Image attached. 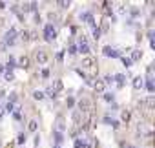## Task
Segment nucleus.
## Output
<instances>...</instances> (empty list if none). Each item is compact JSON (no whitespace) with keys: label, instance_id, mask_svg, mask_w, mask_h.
Masks as SVG:
<instances>
[{"label":"nucleus","instance_id":"nucleus-1","mask_svg":"<svg viewBox=\"0 0 155 148\" xmlns=\"http://www.w3.org/2000/svg\"><path fill=\"white\" fill-rule=\"evenodd\" d=\"M55 37H57V28L53 24H46L44 26V38L48 40V42H51Z\"/></svg>","mask_w":155,"mask_h":148},{"label":"nucleus","instance_id":"nucleus-2","mask_svg":"<svg viewBox=\"0 0 155 148\" xmlns=\"http://www.w3.org/2000/svg\"><path fill=\"white\" fill-rule=\"evenodd\" d=\"M102 55H104V57H111V59H117V57H120V53H119V50L111 48V46H104V48H102Z\"/></svg>","mask_w":155,"mask_h":148},{"label":"nucleus","instance_id":"nucleus-3","mask_svg":"<svg viewBox=\"0 0 155 148\" xmlns=\"http://www.w3.org/2000/svg\"><path fill=\"white\" fill-rule=\"evenodd\" d=\"M35 59H37V62H38V64H46L49 57H48V53H46V51H37Z\"/></svg>","mask_w":155,"mask_h":148},{"label":"nucleus","instance_id":"nucleus-4","mask_svg":"<svg viewBox=\"0 0 155 148\" xmlns=\"http://www.w3.org/2000/svg\"><path fill=\"white\" fill-rule=\"evenodd\" d=\"M113 80L117 82L119 88H122V86L126 84V75H124V73H117V75H113Z\"/></svg>","mask_w":155,"mask_h":148},{"label":"nucleus","instance_id":"nucleus-5","mask_svg":"<svg viewBox=\"0 0 155 148\" xmlns=\"http://www.w3.org/2000/svg\"><path fill=\"white\" fill-rule=\"evenodd\" d=\"M93 88H95V91H99V93H104V90H106L104 80L102 79H97L95 82H93Z\"/></svg>","mask_w":155,"mask_h":148},{"label":"nucleus","instance_id":"nucleus-6","mask_svg":"<svg viewBox=\"0 0 155 148\" xmlns=\"http://www.w3.org/2000/svg\"><path fill=\"white\" fill-rule=\"evenodd\" d=\"M55 130H57V132H64V130H66V121H64V117H62V115H58V117H57Z\"/></svg>","mask_w":155,"mask_h":148},{"label":"nucleus","instance_id":"nucleus-7","mask_svg":"<svg viewBox=\"0 0 155 148\" xmlns=\"http://www.w3.org/2000/svg\"><path fill=\"white\" fill-rule=\"evenodd\" d=\"M80 18L84 20V22H88V24H91V26H95V18H93V15L90 11H84L82 15H80Z\"/></svg>","mask_w":155,"mask_h":148},{"label":"nucleus","instance_id":"nucleus-8","mask_svg":"<svg viewBox=\"0 0 155 148\" xmlns=\"http://www.w3.org/2000/svg\"><path fill=\"white\" fill-rule=\"evenodd\" d=\"M131 84H133V88H135V90H140V88L144 86V79H142V77H133Z\"/></svg>","mask_w":155,"mask_h":148},{"label":"nucleus","instance_id":"nucleus-9","mask_svg":"<svg viewBox=\"0 0 155 148\" xmlns=\"http://www.w3.org/2000/svg\"><path fill=\"white\" fill-rule=\"evenodd\" d=\"M15 66H17V59L13 57V55H9V59H8V62H6L4 68H6V70H9V71H13V68H15Z\"/></svg>","mask_w":155,"mask_h":148},{"label":"nucleus","instance_id":"nucleus-10","mask_svg":"<svg viewBox=\"0 0 155 148\" xmlns=\"http://www.w3.org/2000/svg\"><path fill=\"white\" fill-rule=\"evenodd\" d=\"M90 50H91V48H90V44H88V42L77 46V53H82V55H88V53H90Z\"/></svg>","mask_w":155,"mask_h":148},{"label":"nucleus","instance_id":"nucleus-11","mask_svg":"<svg viewBox=\"0 0 155 148\" xmlns=\"http://www.w3.org/2000/svg\"><path fill=\"white\" fill-rule=\"evenodd\" d=\"M17 66H20V68H24V70H26V68H29V59L26 57V55H24V57H20V59L17 60Z\"/></svg>","mask_w":155,"mask_h":148},{"label":"nucleus","instance_id":"nucleus-12","mask_svg":"<svg viewBox=\"0 0 155 148\" xmlns=\"http://www.w3.org/2000/svg\"><path fill=\"white\" fill-rule=\"evenodd\" d=\"M140 59H142V51H140V50H133L130 60H131V62H137V60H140Z\"/></svg>","mask_w":155,"mask_h":148},{"label":"nucleus","instance_id":"nucleus-13","mask_svg":"<svg viewBox=\"0 0 155 148\" xmlns=\"http://www.w3.org/2000/svg\"><path fill=\"white\" fill-rule=\"evenodd\" d=\"M142 104H146V108H155V97L153 95H148L142 101Z\"/></svg>","mask_w":155,"mask_h":148},{"label":"nucleus","instance_id":"nucleus-14","mask_svg":"<svg viewBox=\"0 0 155 148\" xmlns=\"http://www.w3.org/2000/svg\"><path fill=\"white\" fill-rule=\"evenodd\" d=\"M146 88L148 91H150V95H153V91H155V84H153V77H146Z\"/></svg>","mask_w":155,"mask_h":148},{"label":"nucleus","instance_id":"nucleus-15","mask_svg":"<svg viewBox=\"0 0 155 148\" xmlns=\"http://www.w3.org/2000/svg\"><path fill=\"white\" fill-rule=\"evenodd\" d=\"M53 135H55V145H58V146H60V145H62V141H64V133L55 130V132H53Z\"/></svg>","mask_w":155,"mask_h":148},{"label":"nucleus","instance_id":"nucleus-16","mask_svg":"<svg viewBox=\"0 0 155 148\" xmlns=\"http://www.w3.org/2000/svg\"><path fill=\"white\" fill-rule=\"evenodd\" d=\"M28 130L29 132H37L38 130V121L37 119H31L29 123H28Z\"/></svg>","mask_w":155,"mask_h":148},{"label":"nucleus","instance_id":"nucleus-17","mask_svg":"<svg viewBox=\"0 0 155 148\" xmlns=\"http://www.w3.org/2000/svg\"><path fill=\"white\" fill-rule=\"evenodd\" d=\"M130 119H131V113L128 112V110L120 112V121H122V123H130Z\"/></svg>","mask_w":155,"mask_h":148},{"label":"nucleus","instance_id":"nucleus-18","mask_svg":"<svg viewBox=\"0 0 155 148\" xmlns=\"http://www.w3.org/2000/svg\"><path fill=\"white\" fill-rule=\"evenodd\" d=\"M18 37H20V40L28 42V40H31V31H18Z\"/></svg>","mask_w":155,"mask_h":148},{"label":"nucleus","instance_id":"nucleus-19","mask_svg":"<svg viewBox=\"0 0 155 148\" xmlns=\"http://www.w3.org/2000/svg\"><path fill=\"white\" fill-rule=\"evenodd\" d=\"M102 123H106V124H111L113 128H119V123H117V121H115V119H111V117H108V115L102 119Z\"/></svg>","mask_w":155,"mask_h":148},{"label":"nucleus","instance_id":"nucleus-20","mask_svg":"<svg viewBox=\"0 0 155 148\" xmlns=\"http://www.w3.org/2000/svg\"><path fill=\"white\" fill-rule=\"evenodd\" d=\"M13 119L15 121H22V113H20V106L15 104V110H13Z\"/></svg>","mask_w":155,"mask_h":148},{"label":"nucleus","instance_id":"nucleus-21","mask_svg":"<svg viewBox=\"0 0 155 148\" xmlns=\"http://www.w3.org/2000/svg\"><path fill=\"white\" fill-rule=\"evenodd\" d=\"M53 90H55V93H58V91H62V80L60 79H57L55 82H53V86H51Z\"/></svg>","mask_w":155,"mask_h":148},{"label":"nucleus","instance_id":"nucleus-22","mask_svg":"<svg viewBox=\"0 0 155 148\" xmlns=\"http://www.w3.org/2000/svg\"><path fill=\"white\" fill-rule=\"evenodd\" d=\"M93 62H95V60H93L91 57H84V59H82V66H84V68H91Z\"/></svg>","mask_w":155,"mask_h":148},{"label":"nucleus","instance_id":"nucleus-23","mask_svg":"<svg viewBox=\"0 0 155 148\" xmlns=\"http://www.w3.org/2000/svg\"><path fill=\"white\" fill-rule=\"evenodd\" d=\"M4 79L8 80V82H11V80H15V73L9 71V70H4Z\"/></svg>","mask_w":155,"mask_h":148},{"label":"nucleus","instance_id":"nucleus-24","mask_svg":"<svg viewBox=\"0 0 155 148\" xmlns=\"http://www.w3.org/2000/svg\"><path fill=\"white\" fill-rule=\"evenodd\" d=\"M13 110H15V104L8 101V103L4 104V112H6V113H13Z\"/></svg>","mask_w":155,"mask_h":148},{"label":"nucleus","instance_id":"nucleus-25","mask_svg":"<svg viewBox=\"0 0 155 148\" xmlns=\"http://www.w3.org/2000/svg\"><path fill=\"white\" fill-rule=\"evenodd\" d=\"M46 95H44V91H40V90H35V91H33V99H35V101H42Z\"/></svg>","mask_w":155,"mask_h":148},{"label":"nucleus","instance_id":"nucleus-26","mask_svg":"<svg viewBox=\"0 0 155 148\" xmlns=\"http://www.w3.org/2000/svg\"><path fill=\"white\" fill-rule=\"evenodd\" d=\"M44 95H48V97H51V99H55V97H57V93H55V90H53L51 86H49V88H46Z\"/></svg>","mask_w":155,"mask_h":148},{"label":"nucleus","instance_id":"nucleus-27","mask_svg":"<svg viewBox=\"0 0 155 148\" xmlns=\"http://www.w3.org/2000/svg\"><path fill=\"white\" fill-rule=\"evenodd\" d=\"M93 38H95V40H99V38H100V28H99L97 24L93 26Z\"/></svg>","mask_w":155,"mask_h":148},{"label":"nucleus","instance_id":"nucleus-28","mask_svg":"<svg viewBox=\"0 0 155 148\" xmlns=\"http://www.w3.org/2000/svg\"><path fill=\"white\" fill-rule=\"evenodd\" d=\"M79 108H80V112H86V110H88V101H86V99L79 101Z\"/></svg>","mask_w":155,"mask_h":148},{"label":"nucleus","instance_id":"nucleus-29","mask_svg":"<svg viewBox=\"0 0 155 148\" xmlns=\"http://www.w3.org/2000/svg\"><path fill=\"white\" fill-rule=\"evenodd\" d=\"M113 99H115V97H113V93H108V91H104V101H106V103H113Z\"/></svg>","mask_w":155,"mask_h":148},{"label":"nucleus","instance_id":"nucleus-30","mask_svg":"<svg viewBox=\"0 0 155 148\" xmlns=\"http://www.w3.org/2000/svg\"><path fill=\"white\" fill-rule=\"evenodd\" d=\"M86 146V141L82 139H75V148H84Z\"/></svg>","mask_w":155,"mask_h":148},{"label":"nucleus","instance_id":"nucleus-31","mask_svg":"<svg viewBox=\"0 0 155 148\" xmlns=\"http://www.w3.org/2000/svg\"><path fill=\"white\" fill-rule=\"evenodd\" d=\"M66 104H68V108H73V106H75V99L70 95L68 99H66Z\"/></svg>","mask_w":155,"mask_h":148},{"label":"nucleus","instance_id":"nucleus-32","mask_svg":"<svg viewBox=\"0 0 155 148\" xmlns=\"http://www.w3.org/2000/svg\"><path fill=\"white\" fill-rule=\"evenodd\" d=\"M26 139H28V137H26L24 133H18V137H17V143H18V145H24V143H26Z\"/></svg>","mask_w":155,"mask_h":148},{"label":"nucleus","instance_id":"nucleus-33","mask_svg":"<svg viewBox=\"0 0 155 148\" xmlns=\"http://www.w3.org/2000/svg\"><path fill=\"white\" fill-rule=\"evenodd\" d=\"M104 84H113V82H115V80H113V77L111 75H104Z\"/></svg>","mask_w":155,"mask_h":148},{"label":"nucleus","instance_id":"nucleus-34","mask_svg":"<svg viewBox=\"0 0 155 148\" xmlns=\"http://www.w3.org/2000/svg\"><path fill=\"white\" fill-rule=\"evenodd\" d=\"M122 64L126 66V68H130V66H131L133 62H131V60H130V57H122Z\"/></svg>","mask_w":155,"mask_h":148},{"label":"nucleus","instance_id":"nucleus-35","mask_svg":"<svg viewBox=\"0 0 155 148\" xmlns=\"http://www.w3.org/2000/svg\"><path fill=\"white\" fill-rule=\"evenodd\" d=\"M40 77H42V79H48V77H49V70H48V68H44L42 71H40Z\"/></svg>","mask_w":155,"mask_h":148},{"label":"nucleus","instance_id":"nucleus-36","mask_svg":"<svg viewBox=\"0 0 155 148\" xmlns=\"http://www.w3.org/2000/svg\"><path fill=\"white\" fill-rule=\"evenodd\" d=\"M57 4L60 6V8H64V9H66V8H70V2H66V0H58Z\"/></svg>","mask_w":155,"mask_h":148},{"label":"nucleus","instance_id":"nucleus-37","mask_svg":"<svg viewBox=\"0 0 155 148\" xmlns=\"http://www.w3.org/2000/svg\"><path fill=\"white\" fill-rule=\"evenodd\" d=\"M68 53H70V55H77V46H70Z\"/></svg>","mask_w":155,"mask_h":148},{"label":"nucleus","instance_id":"nucleus-38","mask_svg":"<svg viewBox=\"0 0 155 148\" xmlns=\"http://www.w3.org/2000/svg\"><path fill=\"white\" fill-rule=\"evenodd\" d=\"M17 99H18V97H17V93H11L8 101H9V103H13V104H15V103H17Z\"/></svg>","mask_w":155,"mask_h":148},{"label":"nucleus","instance_id":"nucleus-39","mask_svg":"<svg viewBox=\"0 0 155 148\" xmlns=\"http://www.w3.org/2000/svg\"><path fill=\"white\" fill-rule=\"evenodd\" d=\"M117 11L120 13V15H124V13H126V6H122V4H119V8H117Z\"/></svg>","mask_w":155,"mask_h":148},{"label":"nucleus","instance_id":"nucleus-40","mask_svg":"<svg viewBox=\"0 0 155 148\" xmlns=\"http://www.w3.org/2000/svg\"><path fill=\"white\" fill-rule=\"evenodd\" d=\"M84 80H86V84H90V86H93V82H95V79H91V77H84Z\"/></svg>","mask_w":155,"mask_h":148},{"label":"nucleus","instance_id":"nucleus-41","mask_svg":"<svg viewBox=\"0 0 155 148\" xmlns=\"http://www.w3.org/2000/svg\"><path fill=\"white\" fill-rule=\"evenodd\" d=\"M130 13H131V17H137V15H139V9H137V8H131Z\"/></svg>","mask_w":155,"mask_h":148},{"label":"nucleus","instance_id":"nucleus-42","mask_svg":"<svg viewBox=\"0 0 155 148\" xmlns=\"http://www.w3.org/2000/svg\"><path fill=\"white\" fill-rule=\"evenodd\" d=\"M73 119H75L77 123H79V119H80V112H75V113H73Z\"/></svg>","mask_w":155,"mask_h":148},{"label":"nucleus","instance_id":"nucleus-43","mask_svg":"<svg viewBox=\"0 0 155 148\" xmlns=\"http://www.w3.org/2000/svg\"><path fill=\"white\" fill-rule=\"evenodd\" d=\"M35 22H37V24H40V15H38V11L35 13Z\"/></svg>","mask_w":155,"mask_h":148},{"label":"nucleus","instance_id":"nucleus-44","mask_svg":"<svg viewBox=\"0 0 155 148\" xmlns=\"http://www.w3.org/2000/svg\"><path fill=\"white\" fill-rule=\"evenodd\" d=\"M62 59H64V53H62V51L57 53V60H62Z\"/></svg>","mask_w":155,"mask_h":148},{"label":"nucleus","instance_id":"nucleus-45","mask_svg":"<svg viewBox=\"0 0 155 148\" xmlns=\"http://www.w3.org/2000/svg\"><path fill=\"white\" fill-rule=\"evenodd\" d=\"M0 9H6V2H2V0H0Z\"/></svg>","mask_w":155,"mask_h":148},{"label":"nucleus","instance_id":"nucleus-46","mask_svg":"<svg viewBox=\"0 0 155 148\" xmlns=\"http://www.w3.org/2000/svg\"><path fill=\"white\" fill-rule=\"evenodd\" d=\"M4 115H6V112H4V108H0V119H2Z\"/></svg>","mask_w":155,"mask_h":148},{"label":"nucleus","instance_id":"nucleus-47","mask_svg":"<svg viewBox=\"0 0 155 148\" xmlns=\"http://www.w3.org/2000/svg\"><path fill=\"white\" fill-rule=\"evenodd\" d=\"M122 148H135V146H133V145H124V143H122Z\"/></svg>","mask_w":155,"mask_h":148},{"label":"nucleus","instance_id":"nucleus-48","mask_svg":"<svg viewBox=\"0 0 155 148\" xmlns=\"http://www.w3.org/2000/svg\"><path fill=\"white\" fill-rule=\"evenodd\" d=\"M4 70H6V68H4V64H0V73H4Z\"/></svg>","mask_w":155,"mask_h":148}]
</instances>
